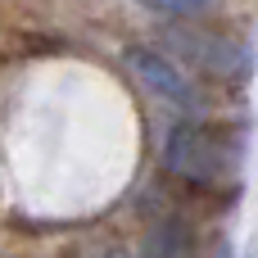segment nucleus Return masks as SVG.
Masks as SVG:
<instances>
[{"instance_id": "1", "label": "nucleus", "mask_w": 258, "mask_h": 258, "mask_svg": "<svg viewBox=\"0 0 258 258\" xmlns=\"http://www.w3.org/2000/svg\"><path fill=\"white\" fill-rule=\"evenodd\" d=\"M245 145L209 122H177L163 141V168L190 186H222L240 172Z\"/></svg>"}, {"instance_id": "2", "label": "nucleus", "mask_w": 258, "mask_h": 258, "mask_svg": "<svg viewBox=\"0 0 258 258\" xmlns=\"http://www.w3.org/2000/svg\"><path fill=\"white\" fill-rule=\"evenodd\" d=\"M168 45H177V54H186L204 73L227 77V82H249L254 63H258L249 41H236V36L213 32V27H181V23H172L168 27Z\"/></svg>"}, {"instance_id": "3", "label": "nucleus", "mask_w": 258, "mask_h": 258, "mask_svg": "<svg viewBox=\"0 0 258 258\" xmlns=\"http://www.w3.org/2000/svg\"><path fill=\"white\" fill-rule=\"evenodd\" d=\"M127 63H132V73L141 77V86H150L159 100L177 104L181 113H200V109H204V104H200V95H195V86L181 77V68H177L163 50L136 45V50H127Z\"/></svg>"}, {"instance_id": "4", "label": "nucleus", "mask_w": 258, "mask_h": 258, "mask_svg": "<svg viewBox=\"0 0 258 258\" xmlns=\"http://www.w3.org/2000/svg\"><path fill=\"white\" fill-rule=\"evenodd\" d=\"M195 249H200L195 231L186 222H177V218L154 222L145 231V240H141V258H195Z\"/></svg>"}, {"instance_id": "5", "label": "nucleus", "mask_w": 258, "mask_h": 258, "mask_svg": "<svg viewBox=\"0 0 258 258\" xmlns=\"http://www.w3.org/2000/svg\"><path fill=\"white\" fill-rule=\"evenodd\" d=\"M145 9H154V14H172V18H200V14H209L218 0H141Z\"/></svg>"}, {"instance_id": "6", "label": "nucleus", "mask_w": 258, "mask_h": 258, "mask_svg": "<svg viewBox=\"0 0 258 258\" xmlns=\"http://www.w3.org/2000/svg\"><path fill=\"white\" fill-rule=\"evenodd\" d=\"M245 258H254V249H245Z\"/></svg>"}]
</instances>
